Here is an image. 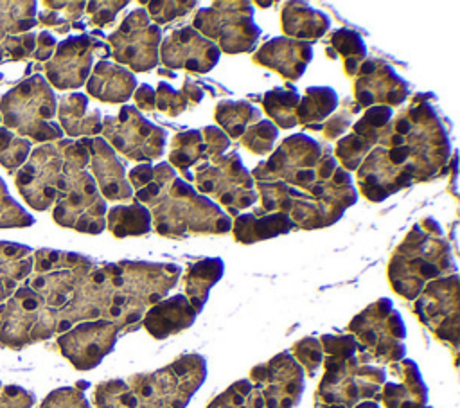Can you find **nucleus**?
<instances>
[{"label": "nucleus", "instance_id": "1", "mask_svg": "<svg viewBox=\"0 0 460 408\" xmlns=\"http://www.w3.org/2000/svg\"><path fill=\"white\" fill-rule=\"evenodd\" d=\"M128 182L135 200L151 212L155 230L165 237L194 234H226L232 219L210 198L176 176L169 162L140 164L129 171Z\"/></svg>", "mask_w": 460, "mask_h": 408}, {"label": "nucleus", "instance_id": "2", "mask_svg": "<svg viewBox=\"0 0 460 408\" xmlns=\"http://www.w3.org/2000/svg\"><path fill=\"white\" fill-rule=\"evenodd\" d=\"M456 264L444 232L431 217L413 225L388 261V279L394 291L408 300L440 277L453 275Z\"/></svg>", "mask_w": 460, "mask_h": 408}, {"label": "nucleus", "instance_id": "3", "mask_svg": "<svg viewBox=\"0 0 460 408\" xmlns=\"http://www.w3.org/2000/svg\"><path fill=\"white\" fill-rule=\"evenodd\" d=\"M433 93H419L411 99L408 110L392 120V133L402 137V147L408 155L404 169L413 182H429L447 174L451 155L446 126L431 104Z\"/></svg>", "mask_w": 460, "mask_h": 408}, {"label": "nucleus", "instance_id": "4", "mask_svg": "<svg viewBox=\"0 0 460 408\" xmlns=\"http://www.w3.org/2000/svg\"><path fill=\"white\" fill-rule=\"evenodd\" d=\"M181 268L169 262H110L111 302L104 320L119 329L142 320L144 311L160 302L178 282Z\"/></svg>", "mask_w": 460, "mask_h": 408}, {"label": "nucleus", "instance_id": "5", "mask_svg": "<svg viewBox=\"0 0 460 408\" xmlns=\"http://www.w3.org/2000/svg\"><path fill=\"white\" fill-rule=\"evenodd\" d=\"M63 176L58 189L54 219L86 234H101L106 228V200L101 196L93 176L84 171L90 151L84 140H65Z\"/></svg>", "mask_w": 460, "mask_h": 408}, {"label": "nucleus", "instance_id": "6", "mask_svg": "<svg viewBox=\"0 0 460 408\" xmlns=\"http://www.w3.org/2000/svg\"><path fill=\"white\" fill-rule=\"evenodd\" d=\"M338 167L340 164L327 144L295 133L284 138L273 155L257 164L250 174L255 182H284L307 192L331 180Z\"/></svg>", "mask_w": 460, "mask_h": 408}, {"label": "nucleus", "instance_id": "7", "mask_svg": "<svg viewBox=\"0 0 460 408\" xmlns=\"http://www.w3.org/2000/svg\"><path fill=\"white\" fill-rule=\"evenodd\" d=\"M207 377V363L199 354H183L167 367L135 374L126 383L138 408H183Z\"/></svg>", "mask_w": 460, "mask_h": 408}, {"label": "nucleus", "instance_id": "8", "mask_svg": "<svg viewBox=\"0 0 460 408\" xmlns=\"http://www.w3.org/2000/svg\"><path fill=\"white\" fill-rule=\"evenodd\" d=\"M349 331L356 340V350L361 352L359 361L397 363L404 358L406 347L402 340L406 329L388 298H379L356 315L349 324Z\"/></svg>", "mask_w": 460, "mask_h": 408}, {"label": "nucleus", "instance_id": "9", "mask_svg": "<svg viewBox=\"0 0 460 408\" xmlns=\"http://www.w3.org/2000/svg\"><path fill=\"white\" fill-rule=\"evenodd\" d=\"M2 110L7 126L16 128L22 135L36 140H61L63 137V129L52 120L56 115L54 92L38 74L5 93Z\"/></svg>", "mask_w": 460, "mask_h": 408}, {"label": "nucleus", "instance_id": "10", "mask_svg": "<svg viewBox=\"0 0 460 408\" xmlns=\"http://www.w3.org/2000/svg\"><path fill=\"white\" fill-rule=\"evenodd\" d=\"M253 5L246 0L214 2L210 7L198 9L192 27L214 41L221 52L246 54L259 41L261 29L253 22Z\"/></svg>", "mask_w": 460, "mask_h": 408}, {"label": "nucleus", "instance_id": "11", "mask_svg": "<svg viewBox=\"0 0 460 408\" xmlns=\"http://www.w3.org/2000/svg\"><path fill=\"white\" fill-rule=\"evenodd\" d=\"M192 174L199 194L214 196L234 217L259 198L253 178L235 151L198 164Z\"/></svg>", "mask_w": 460, "mask_h": 408}, {"label": "nucleus", "instance_id": "12", "mask_svg": "<svg viewBox=\"0 0 460 408\" xmlns=\"http://www.w3.org/2000/svg\"><path fill=\"white\" fill-rule=\"evenodd\" d=\"M102 137L126 158L149 164L165 151L167 129L147 120L138 108L124 104L117 115L102 120Z\"/></svg>", "mask_w": 460, "mask_h": 408}, {"label": "nucleus", "instance_id": "13", "mask_svg": "<svg viewBox=\"0 0 460 408\" xmlns=\"http://www.w3.org/2000/svg\"><path fill=\"white\" fill-rule=\"evenodd\" d=\"M262 207L253 214L284 212L296 226L313 230L334 225L345 210L284 182H257Z\"/></svg>", "mask_w": 460, "mask_h": 408}, {"label": "nucleus", "instance_id": "14", "mask_svg": "<svg viewBox=\"0 0 460 408\" xmlns=\"http://www.w3.org/2000/svg\"><path fill=\"white\" fill-rule=\"evenodd\" d=\"M110 54L119 65H128L135 72H149L158 65L162 29L149 20L146 9H133L122 23L108 36Z\"/></svg>", "mask_w": 460, "mask_h": 408}, {"label": "nucleus", "instance_id": "15", "mask_svg": "<svg viewBox=\"0 0 460 408\" xmlns=\"http://www.w3.org/2000/svg\"><path fill=\"white\" fill-rule=\"evenodd\" d=\"M415 313L442 341L456 349L460 325L458 275L453 273L428 282L415 300Z\"/></svg>", "mask_w": 460, "mask_h": 408}, {"label": "nucleus", "instance_id": "16", "mask_svg": "<svg viewBox=\"0 0 460 408\" xmlns=\"http://www.w3.org/2000/svg\"><path fill=\"white\" fill-rule=\"evenodd\" d=\"M63 138L56 144L38 147L16 176L20 192L36 210H47L58 198V189L63 176Z\"/></svg>", "mask_w": 460, "mask_h": 408}, {"label": "nucleus", "instance_id": "17", "mask_svg": "<svg viewBox=\"0 0 460 408\" xmlns=\"http://www.w3.org/2000/svg\"><path fill=\"white\" fill-rule=\"evenodd\" d=\"M264 408H293L304 392V370L289 352H280L250 372Z\"/></svg>", "mask_w": 460, "mask_h": 408}, {"label": "nucleus", "instance_id": "18", "mask_svg": "<svg viewBox=\"0 0 460 408\" xmlns=\"http://www.w3.org/2000/svg\"><path fill=\"white\" fill-rule=\"evenodd\" d=\"M95 50H102L104 56L110 54V47L93 36L66 38L45 65L49 81L59 90L83 86L90 75Z\"/></svg>", "mask_w": 460, "mask_h": 408}, {"label": "nucleus", "instance_id": "19", "mask_svg": "<svg viewBox=\"0 0 460 408\" xmlns=\"http://www.w3.org/2000/svg\"><path fill=\"white\" fill-rule=\"evenodd\" d=\"M158 56L164 67L171 72L185 68L192 74H207L219 61L221 50L192 25H185L169 32V36L162 40Z\"/></svg>", "mask_w": 460, "mask_h": 408}, {"label": "nucleus", "instance_id": "20", "mask_svg": "<svg viewBox=\"0 0 460 408\" xmlns=\"http://www.w3.org/2000/svg\"><path fill=\"white\" fill-rule=\"evenodd\" d=\"M356 102L363 108L370 106H401L410 95V84L390 63L367 58L354 77Z\"/></svg>", "mask_w": 460, "mask_h": 408}, {"label": "nucleus", "instance_id": "21", "mask_svg": "<svg viewBox=\"0 0 460 408\" xmlns=\"http://www.w3.org/2000/svg\"><path fill=\"white\" fill-rule=\"evenodd\" d=\"M119 327L111 320L97 318L79 324L59 338L63 354L81 370L93 368L113 349Z\"/></svg>", "mask_w": 460, "mask_h": 408}, {"label": "nucleus", "instance_id": "22", "mask_svg": "<svg viewBox=\"0 0 460 408\" xmlns=\"http://www.w3.org/2000/svg\"><path fill=\"white\" fill-rule=\"evenodd\" d=\"M356 176L361 194L374 203H379L388 196L408 189L413 183L411 176L404 171V167L392 164L386 156V149L381 146H376L363 158Z\"/></svg>", "mask_w": 460, "mask_h": 408}, {"label": "nucleus", "instance_id": "23", "mask_svg": "<svg viewBox=\"0 0 460 408\" xmlns=\"http://www.w3.org/2000/svg\"><path fill=\"white\" fill-rule=\"evenodd\" d=\"M83 140L90 151V164L99 192L113 201L133 198V189L126 176V165L115 155L111 146L101 137Z\"/></svg>", "mask_w": 460, "mask_h": 408}, {"label": "nucleus", "instance_id": "24", "mask_svg": "<svg viewBox=\"0 0 460 408\" xmlns=\"http://www.w3.org/2000/svg\"><path fill=\"white\" fill-rule=\"evenodd\" d=\"M313 59V43L298 41L286 36L268 40L253 52V61L261 67L279 72L288 81H296L304 75Z\"/></svg>", "mask_w": 460, "mask_h": 408}, {"label": "nucleus", "instance_id": "25", "mask_svg": "<svg viewBox=\"0 0 460 408\" xmlns=\"http://www.w3.org/2000/svg\"><path fill=\"white\" fill-rule=\"evenodd\" d=\"M196 309L190 306L185 295H174L151 306L149 311L142 316V325L153 338L164 340L190 327L196 320Z\"/></svg>", "mask_w": 460, "mask_h": 408}, {"label": "nucleus", "instance_id": "26", "mask_svg": "<svg viewBox=\"0 0 460 408\" xmlns=\"http://www.w3.org/2000/svg\"><path fill=\"white\" fill-rule=\"evenodd\" d=\"M86 90L102 102H126L137 90V77L126 67L101 59L86 81Z\"/></svg>", "mask_w": 460, "mask_h": 408}, {"label": "nucleus", "instance_id": "27", "mask_svg": "<svg viewBox=\"0 0 460 408\" xmlns=\"http://www.w3.org/2000/svg\"><path fill=\"white\" fill-rule=\"evenodd\" d=\"M280 27L291 40H320L329 31L331 18L305 2H288L280 13Z\"/></svg>", "mask_w": 460, "mask_h": 408}, {"label": "nucleus", "instance_id": "28", "mask_svg": "<svg viewBox=\"0 0 460 408\" xmlns=\"http://www.w3.org/2000/svg\"><path fill=\"white\" fill-rule=\"evenodd\" d=\"M295 221L284 212H268V214H239L232 221V234L237 243L252 244L257 241L271 239L280 234L295 230Z\"/></svg>", "mask_w": 460, "mask_h": 408}, {"label": "nucleus", "instance_id": "29", "mask_svg": "<svg viewBox=\"0 0 460 408\" xmlns=\"http://www.w3.org/2000/svg\"><path fill=\"white\" fill-rule=\"evenodd\" d=\"M210 158H214V155L208 144L205 142L201 129H187L172 137L169 162L172 167L180 169L183 178H187V183L194 182L190 169Z\"/></svg>", "mask_w": 460, "mask_h": 408}, {"label": "nucleus", "instance_id": "30", "mask_svg": "<svg viewBox=\"0 0 460 408\" xmlns=\"http://www.w3.org/2000/svg\"><path fill=\"white\" fill-rule=\"evenodd\" d=\"M88 99L84 93H70L61 97L59 120L70 137H93L101 133V113L97 110L86 111Z\"/></svg>", "mask_w": 460, "mask_h": 408}, {"label": "nucleus", "instance_id": "31", "mask_svg": "<svg viewBox=\"0 0 460 408\" xmlns=\"http://www.w3.org/2000/svg\"><path fill=\"white\" fill-rule=\"evenodd\" d=\"M225 262L219 257H207L192 262L185 273V293L190 306L199 313L212 286L223 277Z\"/></svg>", "mask_w": 460, "mask_h": 408}, {"label": "nucleus", "instance_id": "32", "mask_svg": "<svg viewBox=\"0 0 460 408\" xmlns=\"http://www.w3.org/2000/svg\"><path fill=\"white\" fill-rule=\"evenodd\" d=\"M106 226L115 237L146 235L151 232V212L137 200L129 205H117L106 212Z\"/></svg>", "mask_w": 460, "mask_h": 408}, {"label": "nucleus", "instance_id": "33", "mask_svg": "<svg viewBox=\"0 0 460 408\" xmlns=\"http://www.w3.org/2000/svg\"><path fill=\"white\" fill-rule=\"evenodd\" d=\"M338 93L331 86H309L300 97L296 122L304 128L322 124L338 110Z\"/></svg>", "mask_w": 460, "mask_h": 408}, {"label": "nucleus", "instance_id": "34", "mask_svg": "<svg viewBox=\"0 0 460 408\" xmlns=\"http://www.w3.org/2000/svg\"><path fill=\"white\" fill-rule=\"evenodd\" d=\"M214 119L226 137L241 138L243 133L261 120V110L248 101H219L214 110Z\"/></svg>", "mask_w": 460, "mask_h": 408}, {"label": "nucleus", "instance_id": "35", "mask_svg": "<svg viewBox=\"0 0 460 408\" xmlns=\"http://www.w3.org/2000/svg\"><path fill=\"white\" fill-rule=\"evenodd\" d=\"M155 93H156L155 108H158L160 111H164L171 117H178L185 110L194 108L198 102H201L203 86L192 79H185L181 90H174L169 83L160 81Z\"/></svg>", "mask_w": 460, "mask_h": 408}, {"label": "nucleus", "instance_id": "36", "mask_svg": "<svg viewBox=\"0 0 460 408\" xmlns=\"http://www.w3.org/2000/svg\"><path fill=\"white\" fill-rule=\"evenodd\" d=\"M262 110L273 119L279 128H295L296 122V108L300 102V93L293 84L275 86L268 90L262 99Z\"/></svg>", "mask_w": 460, "mask_h": 408}, {"label": "nucleus", "instance_id": "37", "mask_svg": "<svg viewBox=\"0 0 460 408\" xmlns=\"http://www.w3.org/2000/svg\"><path fill=\"white\" fill-rule=\"evenodd\" d=\"M331 50L334 52V56H341L343 58V70L349 77H356L359 65L367 59V45L363 41V38L347 27L336 29L331 32Z\"/></svg>", "mask_w": 460, "mask_h": 408}, {"label": "nucleus", "instance_id": "38", "mask_svg": "<svg viewBox=\"0 0 460 408\" xmlns=\"http://www.w3.org/2000/svg\"><path fill=\"white\" fill-rule=\"evenodd\" d=\"M394 110L388 106H370L365 108L363 115L352 124V133L365 138L368 144L385 146L390 135V122Z\"/></svg>", "mask_w": 460, "mask_h": 408}, {"label": "nucleus", "instance_id": "39", "mask_svg": "<svg viewBox=\"0 0 460 408\" xmlns=\"http://www.w3.org/2000/svg\"><path fill=\"white\" fill-rule=\"evenodd\" d=\"M207 408H264V399L250 379H241L219 394Z\"/></svg>", "mask_w": 460, "mask_h": 408}, {"label": "nucleus", "instance_id": "40", "mask_svg": "<svg viewBox=\"0 0 460 408\" xmlns=\"http://www.w3.org/2000/svg\"><path fill=\"white\" fill-rule=\"evenodd\" d=\"M45 11L40 13L43 25L56 27L59 32H66L72 27V22L79 20L86 4L84 2H45Z\"/></svg>", "mask_w": 460, "mask_h": 408}, {"label": "nucleus", "instance_id": "41", "mask_svg": "<svg viewBox=\"0 0 460 408\" xmlns=\"http://www.w3.org/2000/svg\"><path fill=\"white\" fill-rule=\"evenodd\" d=\"M361 111V106L352 101V99H345L341 108L336 110L329 119H325L322 124L316 126H309L305 129L311 131H318L322 133L325 138L332 140V138H340L352 124H354V117Z\"/></svg>", "mask_w": 460, "mask_h": 408}, {"label": "nucleus", "instance_id": "42", "mask_svg": "<svg viewBox=\"0 0 460 408\" xmlns=\"http://www.w3.org/2000/svg\"><path fill=\"white\" fill-rule=\"evenodd\" d=\"M97 408H138L137 397L124 379L106 381L95 390Z\"/></svg>", "mask_w": 460, "mask_h": 408}, {"label": "nucleus", "instance_id": "43", "mask_svg": "<svg viewBox=\"0 0 460 408\" xmlns=\"http://www.w3.org/2000/svg\"><path fill=\"white\" fill-rule=\"evenodd\" d=\"M372 149H374V146L368 144L365 138L358 137L356 133H349V135H343L341 138H338L336 147H334V153H336L334 158L338 162H341L345 171H354L359 167L363 158Z\"/></svg>", "mask_w": 460, "mask_h": 408}, {"label": "nucleus", "instance_id": "44", "mask_svg": "<svg viewBox=\"0 0 460 408\" xmlns=\"http://www.w3.org/2000/svg\"><path fill=\"white\" fill-rule=\"evenodd\" d=\"M277 138H279V128L266 119L252 124L241 137L244 147L253 155L270 153Z\"/></svg>", "mask_w": 460, "mask_h": 408}, {"label": "nucleus", "instance_id": "45", "mask_svg": "<svg viewBox=\"0 0 460 408\" xmlns=\"http://www.w3.org/2000/svg\"><path fill=\"white\" fill-rule=\"evenodd\" d=\"M140 4L146 7V13L149 14V20L155 22V25L169 23L176 18L189 14L194 7H198V2H178V0H172V2L146 0Z\"/></svg>", "mask_w": 460, "mask_h": 408}, {"label": "nucleus", "instance_id": "46", "mask_svg": "<svg viewBox=\"0 0 460 408\" xmlns=\"http://www.w3.org/2000/svg\"><path fill=\"white\" fill-rule=\"evenodd\" d=\"M289 354L302 367V370L307 372V376H314L316 368L323 361V350H322L320 340H316V338H302V340H298L291 347Z\"/></svg>", "mask_w": 460, "mask_h": 408}, {"label": "nucleus", "instance_id": "47", "mask_svg": "<svg viewBox=\"0 0 460 408\" xmlns=\"http://www.w3.org/2000/svg\"><path fill=\"white\" fill-rule=\"evenodd\" d=\"M32 221V216L23 212L22 207L9 196L0 178V226H29Z\"/></svg>", "mask_w": 460, "mask_h": 408}, {"label": "nucleus", "instance_id": "48", "mask_svg": "<svg viewBox=\"0 0 460 408\" xmlns=\"http://www.w3.org/2000/svg\"><path fill=\"white\" fill-rule=\"evenodd\" d=\"M322 350L332 358L356 356V340L352 334H323L320 340Z\"/></svg>", "mask_w": 460, "mask_h": 408}, {"label": "nucleus", "instance_id": "49", "mask_svg": "<svg viewBox=\"0 0 460 408\" xmlns=\"http://www.w3.org/2000/svg\"><path fill=\"white\" fill-rule=\"evenodd\" d=\"M129 2H90L86 4V11L90 14V23L97 27H106L110 25L115 16L120 13V9L128 7Z\"/></svg>", "mask_w": 460, "mask_h": 408}, {"label": "nucleus", "instance_id": "50", "mask_svg": "<svg viewBox=\"0 0 460 408\" xmlns=\"http://www.w3.org/2000/svg\"><path fill=\"white\" fill-rule=\"evenodd\" d=\"M133 97H135V102H137V106H138L140 110H146V111L156 110V108H155V106H156V93H155V88H153V86H149V84H140V86H137Z\"/></svg>", "mask_w": 460, "mask_h": 408}, {"label": "nucleus", "instance_id": "51", "mask_svg": "<svg viewBox=\"0 0 460 408\" xmlns=\"http://www.w3.org/2000/svg\"><path fill=\"white\" fill-rule=\"evenodd\" d=\"M54 47H56V40L52 34L49 32H41L38 38H36V49H34V58L40 59V61H49L52 58V52H54Z\"/></svg>", "mask_w": 460, "mask_h": 408}, {"label": "nucleus", "instance_id": "52", "mask_svg": "<svg viewBox=\"0 0 460 408\" xmlns=\"http://www.w3.org/2000/svg\"><path fill=\"white\" fill-rule=\"evenodd\" d=\"M354 408H379V404L376 401H363V403H358Z\"/></svg>", "mask_w": 460, "mask_h": 408}, {"label": "nucleus", "instance_id": "53", "mask_svg": "<svg viewBox=\"0 0 460 408\" xmlns=\"http://www.w3.org/2000/svg\"><path fill=\"white\" fill-rule=\"evenodd\" d=\"M158 74H162V75H167V77H174V75H176L174 72H171V70H162V68L158 70Z\"/></svg>", "mask_w": 460, "mask_h": 408}, {"label": "nucleus", "instance_id": "54", "mask_svg": "<svg viewBox=\"0 0 460 408\" xmlns=\"http://www.w3.org/2000/svg\"><path fill=\"white\" fill-rule=\"evenodd\" d=\"M320 408H347V406H341V404H320Z\"/></svg>", "mask_w": 460, "mask_h": 408}, {"label": "nucleus", "instance_id": "55", "mask_svg": "<svg viewBox=\"0 0 460 408\" xmlns=\"http://www.w3.org/2000/svg\"><path fill=\"white\" fill-rule=\"evenodd\" d=\"M410 408H429V406H426V404H413V406H410Z\"/></svg>", "mask_w": 460, "mask_h": 408}]
</instances>
